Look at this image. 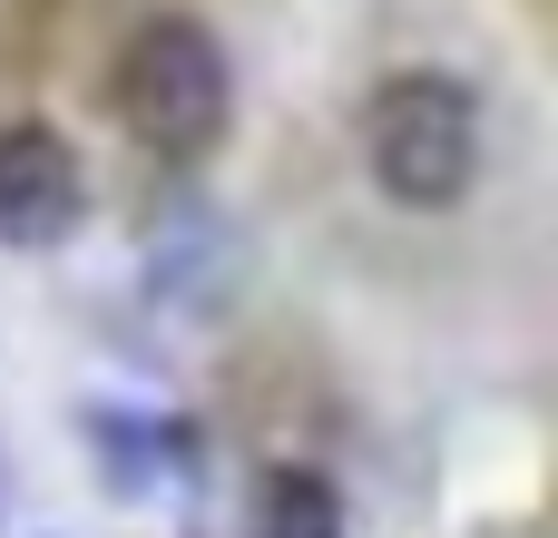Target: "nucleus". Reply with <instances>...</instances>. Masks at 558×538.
Listing matches in <instances>:
<instances>
[{"mask_svg":"<svg viewBox=\"0 0 558 538\" xmlns=\"http://www.w3.org/2000/svg\"><path fill=\"white\" fill-rule=\"evenodd\" d=\"M88 216V167L49 118H10L0 127V245L10 255H49L69 245Z\"/></svg>","mask_w":558,"mask_h":538,"instance_id":"7ed1b4c3","label":"nucleus"},{"mask_svg":"<svg viewBox=\"0 0 558 538\" xmlns=\"http://www.w3.org/2000/svg\"><path fill=\"white\" fill-rule=\"evenodd\" d=\"M0 529H10V470H0Z\"/></svg>","mask_w":558,"mask_h":538,"instance_id":"39448f33","label":"nucleus"},{"mask_svg":"<svg viewBox=\"0 0 558 538\" xmlns=\"http://www.w3.org/2000/svg\"><path fill=\"white\" fill-rule=\"evenodd\" d=\"M363 157H373V186H383L392 206L441 216V206H461L471 176H481V98H471L461 78L412 69V78H392V88L363 108Z\"/></svg>","mask_w":558,"mask_h":538,"instance_id":"f257e3e1","label":"nucleus"},{"mask_svg":"<svg viewBox=\"0 0 558 538\" xmlns=\"http://www.w3.org/2000/svg\"><path fill=\"white\" fill-rule=\"evenodd\" d=\"M226 98H235V78H226V49H216L206 20H177V10H167V20H147V29L118 49V118H128V137L157 147V157L216 147Z\"/></svg>","mask_w":558,"mask_h":538,"instance_id":"f03ea898","label":"nucleus"},{"mask_svg":"<svg viewBox=\"0 0 558 538\" xmlns=\"http://www.w3.org/2000/svg\"><path fill=\"white\" fill-rule=\"evenodd\" d=\"M245 538H343V500L324 470H265L255 480V510H245Z\"/></svg>","mask_w":558,"mask_h":538,"instance_id":"20e7f679","label":"nucleus"}]
</instances>
